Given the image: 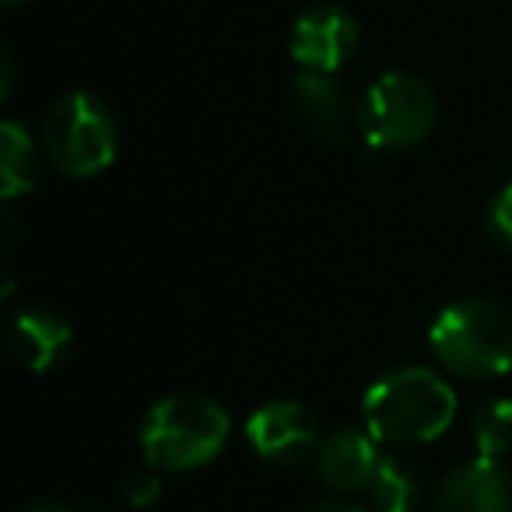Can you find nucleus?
<instances>
[{"instance_id":"nucleus-1","label":"nucleus","mask_w":512,"mask_h":512,"mask_svg":"<svg viewBox=\"0 0 512 512\" xmlns=\"http://www.w3.org/2000/svg\"><path fill=\"white\" fill-rule=\"evenodd\" d=\"M456 418V393L425 365L390 369L365 393V428L383 446H425Z\"/></svg>"},{"instance_id":"nucleus-2","label":"nucleus","mask_w":512,"mask_h":512,"mask_svg":"<svg viewBox=\"0 0 512 512\" xmlns=\"http://www.w3.org/2000/svg\"><path fill=\"white\" fill-rule=\"evenodd\" d=\"M432 355L463 379H495L512 369V309L498 299H460L428 330Z\"/></svg>"},{"instance_id":"nucleus-3","label":"nucleus","mask_w":512,"mask_h":512,"mask_svg":"<svg viewBox=\"0 0 512 512\" xmlns=\"http://www.w3.org/2000/svg\"><path fill=\"white\" fill-rule=\"evenodd\" d=\"M232 418L214 397L204 393H172L151 404L141 425L144 460L158 470H197L225 449Z\"/></svg>"},{"instance_id":"nucleus-4","label":"nucleus","mask_w":512,"mask_h":512,"mask_svg":"<svg viewBox=\"0 0 512 512\" xmlns=\"http://www.w3.org/2000/svg\"><path fill=\"white\" fill-rule=\"evenodd\" d=\"M43 155L67 179H92L113 165L120 127L109 102L95 92H67L46 109Z\"/></svg>"},{"instance_id":"nucleus-5","label":"nucleus","mask_w":512,"mask_h":512,"mask_svg":"<svg viewBox=\"0 0 512 512\" xmlns=\"http://www.w3.org/2000/svg\"><path fill=\"white\" fill-rule=\"evenodd\" d=\"M439 123V102L428 81L407 71H386L358 102V130L376 151H407L428 141Z\"/></svg>"},{"instance_id":"nucleus-6","label":"nucleus","mask_w":512,"mask_h":512,"mask_svg":"<svg viewBox=\"0 0 512 512\" xmlns=\"http://www.w3.org/2000/svg\"><path fill=\"white\" fill-rule=\"evenodd\" d=\"M246 439L267 463L292 467L320 446V421L302 400H267L246 421Z\"/></svg>"},{"instance_id":"nucleus-7","label":"nucleus","mask_w":512,"mask_h":512,"mask_svg":"<svg viewBox=\"0 0 512 512\" xmlns=\"http://www.w3.org/2000/svg\"><path fill=\"white\" fill-rule=\"evenodd\" d=\"M358 46V22L337 4H316L302 11L288 36L292 60L302 71L334 74L351 60Z\"/></svg>"},{"instance_id":"nucleus-8","label":"nucleus","mask_w":512,"mask_h":512,"mask_svg":"<svg viewBox=\"0 0 512 512\" xmlns=\"http://www.w3.org/2000/svg\"><path fill=\"white\" fill-rule=\"evenodd\" d=\"M288 102L299 127L323 144H344L358 127V109L348 102V92L337 85L334 74L299 71L288 85Z\"/></svg>"},{"instance_id":"nucleus-9","label":"nucleus","mask_w":512,"mask_h":512,"mask_svg":"<svg viewBox=\"0 0 512 512\" xmlns=\"http://www.w3.org/2000/svg\"><path fill=\"white\" fill-rule=\"evenodd\" d=\"M379 460H383V453H379L376 435L362 432V428H337V432H330L327 439L316 446L313 470L323 488L348 498L369 488Z\"/></svg>"},{"instance_id":"nucleus-10","label":"nucleus","mask_w":512,"mask_h":512,"mask_svg":"<svg viewBox=\"0 0 512 512\" xmlns=\"http://www.w3.org/2000/svg\"><path fill=\"white\" fill-rule=\"evenodd\" d=\"M435 512H512V477L491 456L477 453L439 481Z\"/></svg>"},{"instance_id":"nucleus-11","label":"nucleus","mask_w":512,"mask_h":512,"mask_svg":"<svg viewBox=\"0 0 512 512\" xmlns=\"http://www.w3.org/2000/svg\"><path fill=\"white\" fill-rule=\"evenodd\" d=\"M74 344L71 323L60 313L43 306H29L11 320L8 327V351L22 369L50 372L67 358Z\"/></svg>"},{"instance_id":"nucleus-12","label":"nucleus","mask_w":512,"mask_h":512,"mask_svg":"<svg viewBox=\"0 0 512 512\" xmlns=\"http://www.w3.org/2000/svg\"><path fill=\"white\" fill-rule=\"evenodd\" d=\"M39 179V148L32 134L15 120L0 123V197L15 200Z\"/></svg>"},{"instance_id":"nucleus-13","label":"nucleus","mask_w":512,"mask_h":512,"mask_svg":"<svg viewBox=\"0 0 512 512\" xmlns=\"http://www.w3.org/2000/svg\"><path fill=\"white\" fill-rule=\"evenodd\" d=\"M365 495H369L372 512H411L421 495V477L400 456H383Z\"/></svg>"},{"instance_id":"nucleus-14","label":"nucleus","mask_w":512,"mask_h":512,"mask_svg":"<svg viewBox=\"0 0 512 512\" xmlns=\"http://www.w3.org/2000/svg\"><path fill=\"white\" fill-rule=\"evenodd\" d=\"M474 446L481 456H505L512 449V400L498 397L488 400L481 411L474 414Z\"/></svg>"},{"instance_id":"nucleus-15","label":"nucleus","mask_w":512,"mask_h":512,"mask_svg":"<svg viewBox=\"0 0 512 512\" xmlns=\"http://www.w3.org/2000/svg\"><path fill=\"white\" fill-rule=\"evenodd\" d=\"M484 232H488V239L498 249H509L512 253V183L502 186L488 200V207H484Z\"/></svg>"},{"instance_id":"nucleus-16","label":"nucleus","mask_w":512,"mask_h":512,"mask_svg":"<svg viewBox=\"0 0 512 512\" xmlns=\"http://www.w3.org/2000/svg\"><path fill=\"white\" fill-rule=\"evenodd\" d=\"M123 502L130 509H148L158 495H162V477H158V467H134L127 477H123V488H120Z\"/></svg>"},{"instance_id":"nucleus-17","label":"nucleus","mask_w":512,"mask_h":512,"mask_svg":"<svg viewBox=\"0 0 512 512\" xmlns=\"http://www.w3.org/2000/svg\"><path fill=\"white\" fill-rule=\"evenodd\" d=\"M306 512H369V509H362V505H355V502H348V498L334 495V498H323V502H313Z\"/></svg>"},{"instance_id":"nucleus-18","label":"nucleus","mask_w":512,"mask_h":512,"mask_svg":"<svg viewBox=\"0 0 512 512\" xmlns=\"http://www.w3.org/2000/svg\"><path fill=\"white\" fill-rule=\"evenodd\" d=\"M0 71H4V81H0V99H8L11 88H15V60H11L8 50L0 53Z\"/></svg>"},{"instance_id":"nucleus-19","label":"nucleus","mask_w":512,"mask_h":512,"mask_svg":"<svg viewBox=\"0 0 512 512\" xmlns=\"http://www.w3.org/2000/svg\"><path fill=\"white\" fill-rule=\"evenodd\" d=\"M18 512H78V509H71L67 502H32V505H25V509H18Z\"/></svg>"},{"instance_id":"nucleus-20","label":"nucleus","mask_w":512,"mask_h":512,"mask_svg":"<svg viewBox=\"0 0 512 512\" xmlns=\"http://www.w3.org/2000/svg\"><path fill=\"white\" fill-rule=\"evenodd\" d=\"M4 4H8V8H15V4H25V0H4Z\"/></svg>"},{"instance_id":"nucleus-21","label":"nucleus","mask_w":512,"mask_h":512,"mask_svg":"<svg viewBox=\"0 0 512 512\" xmlns=\"http://www.w3.org/2000/svg\"><path fill=\"white\" fill-rule=\"evenodd\" d=\"M106 512H113V509H106Z\"/></svg>"}]
</instances>
